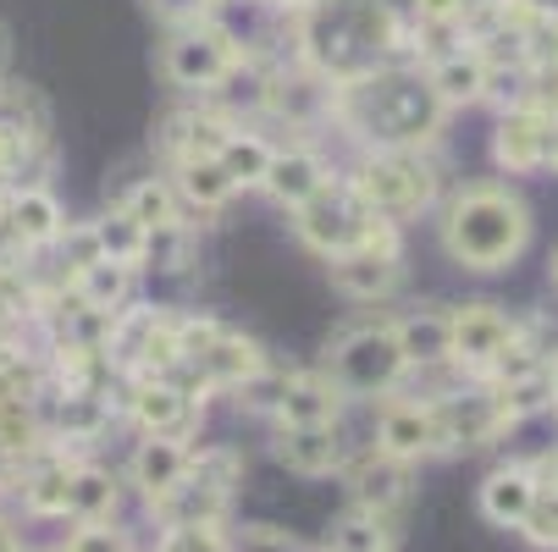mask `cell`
<instances>
[{
  "label": "cell",
  "instance_id": "83f0119b",
  "mask_svg": "<svg viewBox=\"0 0 558 552\" xmlns=\"http://www.w3.org/2000/svg\"><path fill=\"white\" fill-rule=\"evenodd\" d=\"M66 514H72L77 525L111 519V514H117V481H111V469L77 464V469H72V492H66Z\"/></svg>",
  "mask_w": 558,
  "mask_h": 552
},
{
  "label": "cell",
  "instance_id": "e0dca14e",
  "mask_svg": "<svg viewBox=\"0 0 558 552\" xmlns=\"http://www.w3.org/2000/svg\"><path fill=\"white\" fill-rule=\"evenodd\" d=\"M271 453H277V464L293 469V476H332V469H343L338 426H282Z\"/></svg>",
  "mask_w": 558,
  "mask_h": 552
},
{
  "label": "cell",
  "instance_id": "f546056e",
  "mask_svg": "<svg viewBox=\"0 0 558 552\" xmlns=\"http://www.w3.org/2000/svg\"><path fill=\"white\" fill-rule=\"evenodd\" d=\"M493 392H498L509 426H520V420H531V415H542V409L558 404V387H553V370H547V365L531 370V376H520V381H504V387H493Z\"/></svg>",
  "mask_w": 558,
  "mask_h": 552
},
{
  "label": "cell",
  "instance_id": "836d02e7",
  "mask_svg": "<svg viewBox=\"0 0 558 552\" xmlns=\"http://www.w3.org/2000/svg\"><path fill=\"white\" fill-rule=\"evenodd\" d=\"M332 552H387V530H381V514H343L332 525Z\"/></svg>",
  "mask_w": 558,
  "mask_h": 552
},
{
  "label": "cell",
  "instance_id": "603a6c76",
  "mask_svg": "<svg viewBox=\"0 0 558 552\" xmlns=\"http://www.w3.org/2000/svg\"><path fill=\"white\" fill-rule=\"evenodd\" d=\"M392 332H398V348H404V359H410L415 370L453 365V359H448V338H453L448 309H415V315H404V321H392Z\"/></svg>",
  "mask_w": 558,
  "mask_h": 552
},
{
  "label": "cell",
  "instance_id": "4fadbf2b",
  "mask_svg": "<svg viewBox=\"0 0 558 552\" xmlns=\"http://www.w3.org/2000/svg\"><path fill=\"white\" fill-rule=\"evenodd\" d=\"M404 255H398V232L392 238H381V244H365V249H349V255H332V282L349 293V298H387L392 287H398V266Z\"/></svg>",
  "mask_w": 558,
  "mask_h": 552
},
{
  "label": "cell",
  "instance_id": "8992f818",
  "mask_svg": "<svg viewBox=\"0 0 558 552\" xmlns=\"http://www.w3.org/2000/svg\"><path fill=\"white\" fill-rule=\"evenodd\" d=\"M349 183L381 221H410L437 199V161L421 149H371Z\"/></svg>",
  "mask_w": 558,
  "mask_h": 552
},
{
  "label": "cell",
  "instance_id": "5b68a950",
  "mask_svg": "<svg viewBox=\"0 0 558 552\" xmlns=\"http://www.w3.org/2000/svg\"><path fill=\"white\" fill-rule=\"evenodd\" d=\"M299 221V238L315 249V255H349V249H365V244H381V238H392L398 232V221H381L360 194H354V183H327L315 199H304L299 210H293Z\"/></svg>",
  "mask_w": 558,
  "mask_h": 552
},
{
  "label": "cell",
  "instance_id": "44dd1931",
  "mask_svg": "<svg viewBox=\"0 0 558 552\" xmlns=\"http://www.w3.org/2000/svg\"><path fill=\"white\" fill-rule=\"evenodd\" d=\"M426 77H432V89H437V100L448 111L453 106H475V100H482V89H487V56L475 50V45H459V50L437 56L426 66Z\"/></svg>",
  "mask_w": 558,
  "mask_h": 552
},
{
  "label": "cell",
  "instance_id": "4316f807",
  "mask_svg": "<svg viewBox=\"0 0 558 552\" xmlns=\"http://www.w3.org/2000/svg\"><path fill=\"white\" fill-rule=\"evenodd\" d=\"M106 426H111L106 392H66L61 387V404H56V437L61 442H95Z\"/></svg>",
  "mask_w": 558,
  "mask_h": 552
},
{
  "label": "cell",
  "instance_id": "74e56055",
  "mask_svg": "<svg viewBox=\"0 0 558 552\" xmlns=\"http://www.w3.org/2000/svg\"><path fill=\"white\" fill-rule=\"evenodd\" d=\"M56 244H61V266H66L72 277L84 271V266H95V260H106V255H100V238H95V221H89V226H66Z\"/></svg>",
  "mask_w": 558,
  "mask_h": 552
},
{
  "label": "cell",
  "instance_id": "8fae6325",
  "mask_svg": "<svg viewBox=\"0 0 558 552\" xmlns=\"http://www.w3.org/2000/svg\"><path fill=\"white\" fill-rule=\"evenodd\" d=\"M376 453H387L398 464H421V458L442 453L432 398H387L376 415Z\"/></svg>",
  "mask_w": 558,
  "mask_h": 552
},
{
  "label": "cell",
  "instance_id": "30bf717a",
  "mask_svg": "<svg viewBox=\"0 0 558 552\" xmlns=\"http://www.w3.org/2000/svg\"><path fill=\"white\" fill-rule=\"evenodd\" d=\"M199 392L172 381V376H149V381H133V398H128V415L144 437H178L189 442L194 426H199Z\"/></svg>",
  "mask_w": 558,
  "mask_h": 552
},
{
  "label": "cell",
  "instance_id": "d590c367",
  "mask_svg": "<svg viewBox=\"0 0 558 552\" xmlns=\"http://www.w3.org/2000/svg\"><path fill=\"white\" fill-rule=\"evenodd\" d=\"M520 536H525L531 547H553V552H558V492H553V487L536 492L531 514L520 519Z\"/></svg>",
  "mask_w": 558,
  "mask_h": 552
},
{
  "label": "cell",
  "instance_id": "ac0fdd59",
  "mask_svg": "<svg viewBox=\"0 0 558 552\" xmlns=\"http://www.w3.org/2000/svg\"><path fill=\"white\" fill-rule=\"evenodd\" d=\"M189 458H194V447L178 442V437H144L138 453H133V464H128V476H133V487L155 503V498H167V492L189 476Z\"/></svg>",
  "mask_w": 558,
  "mask_h": 552
},
{
  "label": "cell",
  "instance_id": "484cf974",
  "mask_svg": "<svg viewBox=\"0 0 558 552\" xmlns=\"http://www.w3.org/2000/svg\"><path fill=\"white\" fill-rule=\"evenodd\" d=\"M72 293L84 298L89 309H122L128 298H133V266L128 260H95V266H84L72 277Z\"/></svg>",
  "mask_w": 558,
  "mask_h": 552
},
{
  "label": "cell",
  "instance_id": "7402d4cb",
  "mask_svg": "<svg viewBox=\"0 0 558 552\" xmlns=\"http://www.w3.org/2000/svg\"><path fill=\"white\" fill-rule=\"evenodd\" d=\"M354 508H365V514H387V508H398L410 498V464H398V458H387V453H371V458H360L354 464Z\"/></svg>",
  "mask_w": 558,
  "mask_h": 552
},
{
  "label": "cell",
  "instance_id": "8d00e7d4",
  "mask_svg": "<svg viewBox=\"0 0 558 552\" xmlns=\"http://www.w3.org/2000/svg\"><path fill=\"white\" fill-rule=\"evenodd\" d=\"M61 552H133V547H128V530H117L111 519H89L66 536Z\"/></svg>",
  "mask_w": 558,
  "mask_h": 552
},
{
  "label": "cell",
  "instance_id": "ee69618b",
  "mask_svg": "<svg viewBox=\"0 0 558 552\" xmlns=\"http://www.w3.org/2000/svg\"><path fill=\"white\" fill-rule=\"evenodd\" d=\"M547 167L558 172V116H553V138H547Z\"/></svg>",
  "mask_w": 558,
  "mask_h": 552
},
{
  "label": "cell",
  "instance_id": "ab89813d",
  "mask_svg": "<svg viewBox=\"0 0 558 552\" xmlns=\"http://www.w3.org/2000/svg\"><path fill=\"white\" fill-rule=\"evenodd\" d=\"M470 0H415V23H459L464 28Z\"/></svg>",
  "mask_w": 558,
  "mask_h": 552
},
{
  "label": "cell",
  "instance_id": "f35d334b",
  "mask_svg": "<svg viewBox=\"0 0 558 552\" xmlns=\"http://www.w3.org/2000/svg\"><path fill=\"white\" fill-rule=\"evenodd\" d=\"M161 547H172V552H232L221 525H172Z\"/></svg>",
  "mask_w": 558,
  "mask_h": 552
},
{
  "label": "cell",
  "instance_id": "9c48e42d",
  "mask_svg": "<svg viewBox=\"0 0 558 552\" xmlns=\"http://www.w3.org/2000/svg\"><path fill=\"white\" fill-rule=\"evenodd\" d=\"M448 327H453V338H448V359H453L459 370H470L475 381H482V376L504 359V348L520 338V327L509 321L498 304H464V309H448Z\"/></svg>",
  "mask_w": 558,
  "mask_h": 552
},
{
  "label": "cell",
  "instance_id": "6da1fadb",
  "mask_svg": "<svg viewBox=\"0 0 558 552\" xmlns=\"http://www.w3.org/2000/svg\"><path fill=\"white\" fill-rule=\"evenodd\" d=\"M332 111L354 138H365V149H426L448 116L432 77L404 61L376 66V72L354 77V84H338Z\"/></svg>",
  "mask_w": 558,
  "mask_h": 552
},
{
  "label": "cell",
  "instance_id": "60d3db41",
  "mask_svg": "<svg viewBox=\"0 0 558 552\" xmlns=\"http://www.w3.org/2000/svg\"><path fill=\"white\" fill-rule=\"evenodd\" d=\"M210 7H216V0H155V12L172 17V23H205Z\"/></svg>",
  "mask_w": 558,
  "mask_h": 552
},
{
  "label": "cell",
  "instance_id": "816d5d0a",
  "mask_svg": "<svg viewBox=\"0 0 558 552\" xmlns=\"http://www.w3.org/2000/svg\"><path fill=\"white\" fill-rule=\"evenodd\" d=\"M470 7H475V0H470Z\"/></svg>",
  "mask_w": 558,
  "mask_h": 552
},
{
  "label": "cell",
  "instance_id": "5bb4252c",
  "mask_svg": "<svg viewBox=\"0 0 558 552\" xmlns=\"http://www.w3.org/2000/svg\"><path fill=\"white\" fill-rule=\"evenodd\" d=\"M7 221H12L23 249H45V244H56L61 232H66V210H61V199L45 183L7 188Z\"/></svg>",
  "mask_w": 558,
  "mask_h": 552
},
{
  "label": "cell",
  "instance_id": "4dcf8cb0",
  "mask_svg": "<svg viewBox=\"0 0 558 552\" xmlns=\"http://www.w3.org/2000/svg\"><path fill=\"white\" fill-rule=\"evenodd\" d=\"M117 210H128V216H133L144 232L183 221V216H178V194H172V183H161V177H144L138 188H128V199H122Z\"/></svg>",
  "mask_w": 558,
  "mask_h": 552
},
{
  "label": "cell",
  "instance_id": "f6af8a7d",
  "mask_svg": "<svg viewBox=\"0 0 558 552\" xmlns=\"http://www.w3.org/2000/svg\"><path fill=\"white\" fill-rule=\"evenodd\" d=\"M277 7H293V12H304V7H315V0H277Z\"/></svg>",
  "mask_w": 558,
  "mask_h": 552
},
{
  "label": "cell",
  "instance_id": "7bdbcfd3",
  "mask_svg": "<svg viewBox=\"0 0 558 552\" xmlns=\"http://www.w3.org/2000/svg\"><path fill=\"white\" fill-rule=\"evenodd\" d=\"M0 552H23V547H17V536H12V525H7V519H0Z\"/></svg>",
  "mask_w": 558,
  "mask_h": 552
},
{
  "label": "cell",
  "instance_id": "681fc988",
  "mask_svg": "<svg viewBox=\"0 0 558 552\" xmlns=\"http://www.w3.org/2000/svg\"><path fill=\"white\" fill-rule=\"evenodd\" d=\"M0 188H7V172H0Z\"/></svg>",
  "mask_w": 558,
  "mask_h": 552
},
{
  "label": "cell",
  "instance_id": "c3c4849f",
  "mask_svg": "<svg viewBox=\"0 0 558 552\" xmlns=\"http://www.w3.org/2000/svg\"><path fill=\"white\" fill-rule=\"evenodd\" d=\"M0 56H7V34H0Z\"/></svg>",
  "mask_w": 558,
  "mask_h": 552
},
{
  "label": "cell",
  "instance_id": "ba28073f",
  "mask_svg": "<svg viewBox=\"0 0 558 552\" xmlns=\"http://www.w3.org/2000/svg\"><path fill=\"white\" fill-rule=\"evenodd\" d=\"M437 409V437H442V453L453 447H482V442H498L509 426L504 404H498V392L487 381H470V387H453L442 392V398H432Z\"/></svg>",
  "mask_w": 558,
  "mask_h": 552
},
{
  "label": "cell",
  "instance_id": "cb8c5ba5",
  "mask_svg": "<svg viewBox=\"0 0 558 552\" xmlns=\"http://www.w3.org/2000/svg\"><path fill=\"white\" fill-rule=\"evenodd\" d=\"M227 133H232V122L216 116V111H178V116H167V127H161V149L172 155V161H194V155H221Z\"/></svg>",
  "mask_w": 558,
  "mask_h": 552
},
{
  "label": "cell",
  "instance_id": "52a82bcc",
  "mask_svg": "<svg viewBox=\"0 0 558 552\" xmlns=\"http://www.w3.org/2000/svg\"><path fill=\"white\" fill-rule=\"evenodd\" d=\"M238 66H244V45L216 23H183L161 50V72L178 89H216Z\"/></svg>",
  "mask_w": 558,
  "mask_h": 552
},
{
  "label": "cell",
  "instance_id": "1f68e13d",
  "mask_svg": "<svg viewBox=\"0 0 558 552\" xmlns=\"http://www.w3.org/2000/svg\"><path fill=\"white\" fill-rule=\"evenodd\" d=\"M144 260H149L155 271H167V277L189 271V260H194V232H189V221L155 226L149 238H144Z\"/></svg>",
  "mask_w": 558,
  "mask_h": 552
},
{
  "label": "cell",
  "instance_id": "e575fe53",
  "mask_svg": "<svg viewBox=\"0 0 558 552\" xmlns=\"http://www.w3.org/2000/svg\"><path fill=\"white\" fill-rule=\"evenodd\" d=\"M282 387H288V376L266 365V370H255L244 387H232V392H238V404H244L250 415H277V404H282Z\"/></svg>",
  "mask_w": 558,
  "mask_h": 552
},
{
  "label": "cell",
  "instance_id": "f1b7e54d",
  "mask_svg": "<svg viewBox=\"0 0 558 552\" xmlns=\"http://www.w3.org/2000/svg\"><path fill=\"white\" fill-rule=\"evenodd\" d=\"M271 155H277V149H271L266 138H255V133H238V127H232L216 161H221V172L232 177V188H255V183H266Z\"/></svg>",
  "mask_w": 558,
  "mask_h": 552
},
{
  "label": "cell",
  "instance_id": "b9f144b4",
  "mask_svg": "<svg viewBox=\"0 0 558 552\" xmlns=\"http://www.w3.org/2000/svg\"><path fill=\"white\" fill-rule=\"evenodd\" d=\"M531 469L542 476V487H553V492H558V453H547V458H542V464H531Z\"/></svg>",
  "mask_w": 558,
  "mask_h": 552
},
{
  "label": "cell",
  "instance_id": "7dc6e473",
  "mask_svg": "<svg viewBox=\"0 0 558 552\" xmlns=\"http://www.w3.org/2000/svg\"><path fill=\"white\" fill-rule=\"evenodd\" d=\"M553 282H558V255H553Z\"/></svg>",
  "mask_w": 558,
  "mask_h": 552
},
{
  "label": "cell",
  "instance_id": "2e32d148",
  "mask_svg": "<svg viewBox=\"0 0 558 552\" xmlns=\"http://www.w3.org/2000/svg\"><path fill=\"white\" fill-rule=\"evenodd\" d=\"M536 492H542V476L531 464H504V469H493V476L482 481V519L498 525V530H520V519L531 514Z\"/></svg>",
  "mask_w": 558,
  "mask_h": 552
},
{
  "label": "cell",
  "instance_id": "d4e9b609",
  "mask_svg": "<svg viewBox=\"0 0 558 552\" xmlns=\"http://www.w3.org/2000/svg\"><path fill=\"white\" fill-rule=\"evenodd\" d=\"M172 194H178L183 205H194V210H221L238 188H232V177L221 172L216 155H194V161H178Z\"/></svg>",
  "mask_w": 558,
  "mask_h": 552
},
{
  "label": "cell",
  "instance_id": "7a4b0ae2",
  "mask_svg": "<svg viewBox=\"0 0 558 552\" xmlns=\"http://www.w3.org/2000/svg\"><path fill=\"white\" fill-rule=\"evenodd\" d=\"M299 50L327 84H354L376 66H392V56L404 50V28L387 0H315L299 12Z\"/></svg>",
  "mask_w": 558,
  "mask_h": 552
},
{
  "label": "cell",
  "instance_id": "277c9868",
  "mask_svg": "<svg viewBox=\"0 0 558 552\" xmlns=\"http://www.w3.org/2000/svg\"><path fill=\"white\" fill-rule=\"evenodd\" d=\"M410 359L398 348L392 321H365L349 327L332 348H327V381L343 392V398H387V392L404 381Z\"/></svg>",
  "mask_w": 558,
  "mask_h": 552
},
{
  "label": "cell",
  "instance_id": "f5cc1de1",
  "mask_svg": "<svg viewBox=\"0 0 558 552\" xmlns=\"http://www.w3.org/2000/svg\"><path fill=\"white\" fill-rule=\"evenodd\" d=\"M553 409H558V404H553Z\"/></svg>",
  "mask_w": 558,
  "mask_h": 552
},
{
  "label": "cell",
  "instance_id": "3957f363",
  "mask_svg": "<svg viewBox=\"0 0 558 552\" xmlns=\"http://www.w3.org/2000/svg\"><path fill=\"white\" fill-rule=\"evenodd\" d=\"M531 244V210L504 183H470L442 210V249L464 271H504Z\"/></svg>",
  "mask_w": 558,
  "mask_h": 552
},
{
  "label": "cell",
  "instance_id": "7c38bea8",
  "mask_svg": "<svg viewBox=\"0 0 558 552\" xmlns=\"http://www.w3.org/2000/svg\"><path fill=\"white\" fill-rule=\"evenodd\" d=\"M547 138H553V111H542V106H514V111L498 116L493 161H498L509 177L542 172V167H547Z\"/></svg>",
  "mask_w": 558,
  "mask_h": 552
},
{
  "label": "cell",
  "instance_id": "d6986e66",
  "mask_svg": "<svg viewBox=\"0 0 558 552\" xmlns=\"http://www.w3.org/2000/svg\"><path fill=\"white\" fill-rule=\"evenodd\" d=\"M72 458H61V453H34L28 464H23V476H17V498H23V508L28 514H39V519H61L66 514V492H72Z\"/></svg>",
  "mask_w": 558,
  "mask_h": 552
},
{
  "label": "cell",
  "instance_id": "9a60e30c",
  "mask_svg": "<svg viewBox=\"0 0 558 552\" xmlns=\"http://www.w3.org/2000/svg\"><path fill=\"white\" fill-rule=\"evenodd\" d=\"M327 183H332V167H327L315 149L293 144V149H277V155H271V167H266V183H260V188H266L277 205L299 210L304 199H315Z\"/></svg>",
  "mask_w": 558,
  "mask_h": 552
},
{
  "label": "cell",
  "instance_id": "ffe728a7",
  "mask_svg": "<svg viewBox=\"0 0 558 552\" xmlns=\"http://www.w3.org/2000/svg\"><path fill=\"white\" fill-rule=\"evenodd\" d=\"M338 409H343V392L327 381V370H304V376H288L277 420L282 426H338Z\"/></svg>",
  "mask_w": 558,
  "mask_h": 552
},
{
  "label": "cell",
  "instance_id": "bcb514c9",
  "mask_svg": "<svg viewBox=\"0 0 558 552\" xmlns=\"http://www.w3.org/2000/svg\"><path fill=\"white\" fill-rule=\"evenodd\" d=\"M547 370H553V387H558V354H553V359H547Z\"/></svg>",
  "mask_w": 558,
  "mask_h": 552
},
{
  "label": "cell",
  "instance_id": "f907efd6",
  "mask_svg": "<svg viewBox=\"0 0 558 552\" xmlns=\"http://www.w3.org/2000/svg\"><path fill=\"white\" fill-rule=\"evenodd\" d=\"M161 552H172V547H161Z\"/></svg>",
  "mask_w": 558,
  "mask_h": 552
},
{
  "label": "cell",
  "instance_id": "d6a6232c",
  "mask_svg": "<svg viewBox=\"0 0 558 552\" xmlns=\"http://www.w3.org/2000/svg\"><path fill=\"white\" fill-rule=\"evenodd\" d=\"M95 238H100V255H106V260H128V266H138L149 232H144L128 210H111V216L95 221Z\"/></svg>",
  "mask_w": 558,
  "mask_h": 552
}]
</instances>
